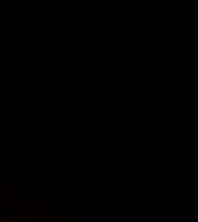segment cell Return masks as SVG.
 Wrapping results in <instances>:
<instances>
[{"label": "cell", "mask_w": 198, "mask_h": 222, "mask_svg": "<svg viewBox=\"0 0 198 222\" xmlns=\"http://www.w3.org/2000/svg\"><path fill=\"white\" fill-rule=\"evenodd\" d=\"M22 222H26V221H22Z\"/></svg>", "instance_id": "1"}]
</instances>
